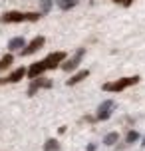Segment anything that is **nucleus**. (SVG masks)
<instances>
[{
  "label": "nucleus",
  "instance_id": "nucleus-1",
  "mask_svg": "<svg viewBox=\"0 0 145 151\" xmlns=\"http://www.w3.org/2000/svg\"><path fill=\"white\" fill-rule=\"evenodd\" d=\"M42 14L40 12H18V10H10L6 14L0 16L2 24H20V22H38Z\"/></svg>",
  "mask_w": 145,
  "mask_h": 151
},
{
  "label": "nucleus",
  "instance_id": "nucleus-2",
  "mask_svg": "<svg viewBox=\"0 0 145 151\" xmlns=\"http://www.w3.org/2000/svg\"><path fill=\"white\" fill-rule=\"evenodd\" d=\"M139 80H141L139 76H129V78H121V80H115V82H107V83H103V91L119 93V91L127 90L129 86H135Z\"/></svg>",
  "mask_w": 145,
  "mask_h": 151
},
{
  "label": "nucleus",
  "instance_id": "nucleus-3",
  "mask_svg": "<svg viewBox=\"0 0 145 151\" xmlns=\"http://www.w3.org/2000/svg\"><path fill=\"white\" fill-rule=\"evenodd\" d=\"M84 56H85V48H80L70 60H64L60 64V68L64 70V72H74V70H78V66L82 64V60H84Z\"/></svg>",
  "mask_w": 145,
  "mask_h": 151
},
{
  "label": "nucleus",
  "instance_id": "nucleus-4",
  "mask_svg": "<svg viewBox=\"0 0 145 151\" xmlns=\"http://www.w3.org/2000/svg\"><path fill=\"white\" fill-rule=\"evenodd\" d=\"M66 60V52H62V50H58V52H50L44 58V66H46V70H56L58 66H60L62 62Z\"/></svg>",
  "mask_w": 145,
  "mask_h": 151
},
{
  "label": "nucleus",
  "instance_id": "nucleus-5",
  "mask_svg": "<svg viewBox=\"0 0 145 151\" xmlns=\"http://www.w3.org/2000/svg\"><path fill=\"white\" fill-rule=\"evenodd\" d=\"M113 109H115V101H113V99H106L103 104H99L98 113H95V119H98V121L109 119V115H111V111H113Z\"/></svg>",
  "mask_w": 145,
  "mask_h": 151
},
{
  "label": "nucleus",
  "instance_id": "nucleus-6",
  "mask_svg": "<svg viewBox=\"0 0 145 151\" xmlns=\"http://www.w3.org/2000/svg\"><path fill=\"white\" fill-rule=\"evenodd\" d=\"M44 44H46V38H44V36H36L32 42H28V44H26L22 50H20V54H22V56H30V54L38 52V50H40Z\"/></svg>",
  "mask_w": 145,
  "mask_h": 151
},
{
  "label": "nucleus",
  "instance_id": "nucleus-7",
  "mask_svg": "<svg viewBox=\"0 0 145 151\" xmlns=\"http://www.w3.org/2000/svg\"><path fill=\"white\" fill-rule=\"evenodd\" d=\"M42 88H52V80H46V78H42V76H38V78H34L30 83V88H28V96H34L38 90H42Z\"/></svg>",
  "mask_w": 145,
  "mask_h": 151
},
{
  "label": "nucleus",
  "instance_id": "nucleus-8",
  "mask_svg": "<svg viewBox=\"0 0 145 151\" xmlns=\"http://www.w3.org/2000/svg\"><path fill=\"white\" fill-rule=\"evenodd\" d=\"M46 72V66H44V62L40 60V62H34L30 68H28V72H26V76L30 78V80H34V78H38V76H42Z\"/></svg>",
  "mask_w": 145,
  "mask_h": 151
},
{
  "label": "nucleus",
  "instance_id": "nucleus-9",
  "mask_svg": "<svg viewBox=\"0 0 145 151\" xmlns=\"http://www.w3.org/2000/svg\"><path fill=\"white\" fill-rule=\"evenodd\" d=\"M26 72H28V68H24V66H20V68H16L14 72H10V74L6 76V82H8V83H18L20 80H24V76H26Z\"/></svg>",
  "mask_w": 145,
  "mask_h": 151
},
{
  "label": "nucleus",
  "instance_id": "nucleus-10",
  "mask_svg": "<svg viewBox=\"0 0 145 151\" xmlns=\"http://www.w3.org/2000/svg\"><path fill=\"white\" fill-rule=\"evenodd\" d=\"M88 76H90V70H80V72H78V74H74L70 80H66V86H76V83L84 82Z\"/></svg>",
  "mask_w": 145,
  "mask_h": 151
},
{
  "label": "nucleus",
  "instance_id": "nucleus-11",
  "mask_svg": "<svg viewBox=\"0 0 145 151\" xmlns=\"http://www.w3.org/2000/svg\"><path fill=\"white\" fill-rule=\"evenodd\" d=\"M24 46H26V40H24L22 36H16L8 42V50H10V52H16V50H22Z\"/></svg>",
  "mask_w": 145,
  "mask_h": 151
},
{
  "label": "nucleus",
  "instance_id": "nucleus-12",
  "mask_svg": "<svg viewBox=\"0 0 145 151\" xmlns=\"http://www.w3.org/2000/svg\"><path fill=\"white\" fill-rule=\"evenodd\" d=\"M12 62H14V56H12V54H4V56L0 58V74H2L4 70L10 68V64H12Z\"/></svg>",
  "mask_w": 145,
  "mask_h": 151
},
{
  "label": "nucleus",
  "instance_id": "nucleus-13",
  "mask_svg": "<svg viewBox=\"0 0 145 151\" xmlns=\"http://www.w3.org/2000/svg\"><path fill=\"white\" fill-rule=\"evenodd\" d=\"M117 141H119V133H117V131H111V133H107V135L103 137V145H107V147L115 145Z\"/></svg>",
  "mask_w": 145,
  "mask_h": 151
},
{
  "label": "nucleus",
  "instance_id": "nucleus-14",
  "mask_svg": "<svg viewBox=\"0 0 145 151\" xmlns=\"http://www.w3.org/2000/svg\"><path fill=\"white\" fill-rule=\"evenodd\" d=\"M56 4L60 10H72L78 4V0H56Z\"/></svg>",
  "mask_w": 145,
  "mask_h": 151
},
{
  "label": "nucleus",
  "instance_id": "nucleus-15",
  "mask_svg": "<svg viewBox=\"0 0 145 151\" xmlns=\"http://www.w3.org/2000/svg\"><path fill=\"white\" fill-rule=\"evenodd\" d=\"M44 151H60V145H58L56 139H48L44 143Z\"/></svg>",
  "mask_w": 145,
  "mask_h": 151
},
{
  "label": "nucleus",
  "instance_id": "nucleus-16",
  "mask_svg": "<svg viewBox=\"0 0 145 151\" xmlns=\"http://www.w3.org/2000/svg\"><path fill=\"white\" fill-rule=\"evenodd\" d=\"M52 8V0H40V14H48Z\"/></svg>",
  "mask_w": 145,
  "mask_h": 151
},
{
  "label": "nucleus",
  "instance_id": "nucleus-17",
  "mask_svg": "<svg viewBox=\"0 0 145 151\" xmlns=\"http://www.w3.org/2000/svg\"><path fill=\"white\" fill-rule=\"evenodd\" d=\"M137 139H139V133L135 131V129H129L127 135H125V141H127V143H135Z\"/></svg>",
  "mask_w": 145,
  "mask_h": 151
},
{
  "label": "nucleus",
  "instance_id": "nucleus-18",
  "mask_svg": "<svg viewBox=\"0 0 145 151\" xmlns=\"http://www.w3.org/2000/svg\"><path fill=\"white\" fill-rule=\"evenodd\" d=\"M115 4H121V6H125V8H129L131 4H133V0H113Z\"/></svg>",
  "mask_w": 145,
  "mask_h": 151
},
{
  "label": "nucleus",
  "instance_id": "nucleus-19",
  "mask_svg": "<svg viewBox=\"0 0 145 151\" xmlns=\"http://www.w3.org/2000/svg\"><path fill=\"white\" fill-rule=\"evenodd\" d=\"M88 151H95V145H88Z\"/></svg>",
  "mask_w": 145,
  "mask_h": 151
},
{
  "label": "nucleus",
  "instance_id": "nucleus-20",
  "mask_svg": "<svg viewBox=\"0 0 145 151\" xmlns=\"http://www.w3.org/2000/svg\"><path fill=\"white\" fill-rule=\"evenodd\" d=\"M141 145H143V147H145V135H143V143H141Z\"/></svg>",
  "mask_w": 145,
  "mask_h": 151
}]
</instances>
